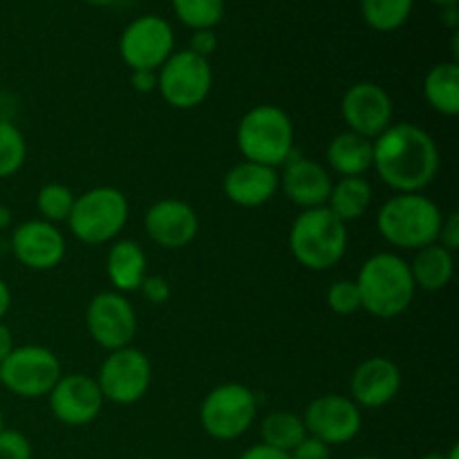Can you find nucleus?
<instances>
[{
	"instance_id": "2",
	"label": "nucleus",
	"mask_w": 459,
	"mask_h": 459,
	"mask_svg": "<svg viewBox=\"0 0 459 459\" xmlns=\"http://www.w3.org/2000/svg\"><path fill=\"white\" fill-rule=\"evenodd\" d=\"M361 309L377 318H397L411 307L415 299V281L411 273V263L397 254H375L361 264L357 276Z\"/></svg>"
},
{
	"instance_id": "38",
	"label": "nucleus",
	"mask_w": 459,
	"mask_h": 459,
	"mask_svg": "<svg viewBox=\"0 0 459 459\" xmlns=\"http://www.w3.org/2000/svg\"><path fill=\"white\" fill-rule=\"evenodd\" d=\"M130 85L142 94L152 92V90H157V72L133 70V74H130Z\"/></svg>"
},
{
	"instance_id": "22",
	"label": "nucleus",
	"mask_w": 459,
	"mask_h": 459,
	"mask_svg": "<svg viewBox=\"0 0 459 459\" xmlns=\"http://www.w3.org/2000/svg\"><path fill=\"white\" fill-rule=\"evenodd\" d=\"M325 160L341 178H363L372 169V139L345 130L327 143Z\"/></svg>"
},
{
	"instance_id": "43",
	"label": "nucleus",
	"mask_w": 459,
	"mask_h": 459,
	"mask_svg": "<svg viewBox=\"0 0 459 459\" xmlns=\"http://www.w3.org/2000/svg\"><path fill=\"white\" fill-rule=\"evenodd\" d=\"M88 4H94V7H110V4L121 3V0H85Z\"/></svg>"
},
{
	"instance_id": "45",
	"label": "nucleus",
	"mask_w": 459,
	"mask_h": 459,
	"mask_svg": "<svg viewBox=\"0 0 459 459\" xmlns=\"http://www.w3.org/2000/svg\"><path fill=\"white\" fill-rule=\"evenodd\" d=\"M430 3L439 4V7H448V4H457L459 0H430Z\"/></svg>"
},
{
	"instance_id": "1",
	"label": "nucleus",
	"mask_w": 459,
	"mask_h": 459,
	"mask_svg": "<svg viewBox=\"0 0 459 459\" xmlns=\"http://www.w3.org/2000/svg\"><path fill=\"white\" fill-rule=\"evenodd\" d=\"M372 169L394 193H421L439 170V148L417 124H390L372 142Z\"/></svg>"
},
{
	"instance_id": "46",
	"label": "nucleus",
	"mask_w": 459,
	"mask_h": 459,
	"mask_svg": "<svg viewBox=\"0 0 459 459\" xmlns=\"http://www.w3.org/2000/svg\"><path fill=\"white\" fill-rule=\"evenodd\" d=\"M421 459H446L444 453H429V455H424Z\"/></svg>"
},
{
	"instance_id": "16",
	"label": "nucleus",
	"mask_w": 459,
	"mask_h": 459,
	"mask_svg": "<svg viewBox=\"0 0 459 459\" xmlns=\"http://www.w3.org/2000/svg\"><path fill=\"white\" fill-rule=\"evenodd\" d=\"M12 254L31 272H48L65 258V236L45 220H27L12 231Z\"/></svg>"
},
{
	"instance_id": "33",
	"label": "nucleus",
	"mask_w": 459,
	"mask_h": 459,
	"mask_svg": "<svg viewBox=\"0 0 459 459\" xmlns=\"http://www.w3.org/2000/svg\"><path fill=\"white\" fill-rule=\"evenodd\" d=\"M139 291H142V296L151 305H164L170 299V282L164 276H160V273H155V276L143 278Z\"/></svg>"
},
{
	"instance_id": "11",
	"label": "nucleus",
	"mask_w": 459,
	"mask_h": 459,
	"mask_svg": "<svg viewBox=\"0 0 459 459\" xmlns=\"http://www.w3.org/2000/svg\"><path fill=\"white\" fill-rule=\"evenodd\" d=\"M173 52V27L166 18L155 13L134 18L119 36V54L130 70L157 72Z\"/></svg>"
},
{
	"instance_id": "10",
	"label": "nucleus",
	"mask_w": 459,
	"mask_h": 459,
	"mask_svg": "<svg viewBox=\"0 0 459 459\" xmlns=\"http://www.w3.org/2000/svg\"><path fill=\"white\" fill-rule=\"evenodd\" d=\"M151 359L133 345L108 354L97 375V385L103 399L117 406H133L142 402L151 388Z\"/></svg>"
},
{
	"instance_id": "14",
	"label": "nucleus",
	"mask_w": 459,
	"mask_h": 459,
	"mask_svg": "<svg viewBox=\"0 0 459 459\" xmlns=\"http://www.w3.org/2000/svg\"><path fill=\"white\" fill-rule=\"evenodd\" d=\"M394 106L390 94L372 81H359L345 90L341 99V117L350 133L375 142L393 124Z\"/></svg>"
},
{
	"instance_id": "15",
	"label": "nucleus",
	"mask_w": 459,
	"mask_h": 459,
	"mask_svg": "<svg viewBox=\"0 0 459 459\" xmlns=\"http://www.w3.org/2000/svg\"><path fill=\"white\" fill-rule=\"evenodd\" d=\"M49 397V411L65 426H88L101 415L103 399L97 379L88 375H61Z\"/></svg>"
},
{
	"instance_id": "17",
	"label": "nucleus",
	"mask_w": 459,
	"mask_h": 459,
	"mask_svg": "<svg viewBox=\"0 0 459 459\" xmlns=\"http://www.w3.org/2000/svg\"><path fill=\"white\" fill-rule=\"evenodd\" d=\"M143 229L148 238L161 249H184L200 231V220L188 202L178 197H164L155 202L143 215Z\"/></svg>"
},
{
	"instance_id": "28",
	"label": "nucleus",
	"mask_w": 459,
	"mask_h": 459,
	"mask_svg": "<svg viewBox=\"0 0 459 459\" xmlns=\"http://www.w3.org/2000/svg\"><path fill=\"white\" fill-rule=\"evenodd\" d=\"M175 16L188 30H213L224 16V0H170Z\"/></svg>"
},
{
	"instance_id": "27",
	"label": "nucleus",
	"mask_w": 459,
	"mask_h": 459,
	"mask_svg": "<svg viewBox=\"0 0 459 459\" xmlns=\"http://www.w3.org/2000/svg\"><path fill=\"white\" fill-rule=\"evenodd\" d=\"M415 0H361V16L370 30L390 34L411 18Z\"/></svg>"
},
{
	"instance_id": "31",
	"label": "nucleus",
	"mask_w": 459,
	"mask_h": 459,
	"mask_svg": "<svg viewBox=\"0 0 459 459\" xmlns=\"http://www.w3.org/2000/svg\"><path fill=\"white\" fill-rule=\"evenodd\" d=\"M325 300L327 307L339 316H350V314H357L361 309V294H359L357 282L348 281V278L332 282Z\"/></svg>"
},
{
	"instance_id": "20",
	"label": "nucleus",
	"mask_w": 459,
	"mask_h": 459,
	"mask_svg": "<svg viewBox=\"0 0 459 459\" xmlns=\"http://www.w3.org/2000/svg\"><path fill=\"white\" fill-rule=\"evenodd\" d=\"M334 179L330 170L305 157L291 155L281 175V188L287 200L299 209H318L327 204Z\"/></svg>"
},
{
	"instance_id": "3",
	"label": "nucleus",
	"mask_w": 459,
	"mask_h": 459,
	"mask_svg": "<svg viewBox=\"0 0 459 459\" xmlns=\"http://www.w3.org/2000/svg\"><path fill=\"white\" fill-rule=\"evenodd\" d=\"M442 211L421 193H397L377 213V231L397 249H424L435 245L442 229Z\"/></svg>"
},
{
	"instance_id": "4",
	"label": "nucleus",
	"mask_w": 459,
	"mask_h": 459,
	"mask_svg": "<svg viewBox=\"0 0 459 459\" xmlns=\"http://www.w3.org/2000/svg\"><path fill=\"white\" fill-rule=\"evenodd\" d=\"M290 251L309 272H327L348 251V224L327 206L300 211L290 229Z\"/></svg>"
},
{
	"instance_id": "30",
	"label": "nucleus",
	"mask_w": 459,
	"mask_h": 459,
	"mask_svg": "<svg viewBox=\"0 0 459 459\" xmlns=\"http://www.w3.org/2000/svg\"><path fill=\"white\" fill-rule=\"evenodd\" d=\"M27 160L25 134L12 121L0 119V179H7L22 169Z\"/></svg>"
},
{
	"instance_id": "40",
	"label": "nucleus",
	"mask_w": 459,
	"mask_h": 459,
	"mask_svg": "<svg viewBox=\"0 0 459 459\" xmlns=\"http://www.w3.org/2000/svg\"><path fill=\"white\" fill-rule=\"evenodd\" d=\"M9 307H12V290H9L7 282L0 278V321L7 316Z\"/></svg>"
},
{
	"instance_id": "19",
	"label": "nucleus",
	"mask_w": 459,
	"mask_h": 459,
	"mask_svg": "<svg viewBox=\"0 0 459 459\" xmlns=\"http://www.w3.org/2000/svg\"><path fill=\"white\" fill-rule=\"evenodd\" d=\"M224 195L229 202L242 209H258L276 197L281 191V175L272 166L255 164V161H238L224 175Z\"/></svg>"
},
{
	"instance_id": "8",
	"label": "nucleus",
	"mask_w": 459,
	"mask_h": 459,
	"mask_svg": "<svg viewBox=\"0 0 459 459\" xmlns=\"http://www.w3.org/2000/svg\"><path fill=\"white\" fill-rule=\"evenodd\" d=\"M61 361L43 345H21L0 363V385L13 397H48L61 379Z\"/></svg>"
},
{
	"instance_id": "24",
	"label": "nucleus",
	"mask_w": 459,
	"mask_h": 459,
	"mask_svg": "<svg viewBox=\"0 0 459 459\" xmlns=\"http://www.w3.org/2000/svg\"><path fill=\"white\" fill-rule=\"evenodd\" d=\"M424 97L442 117L459 115V63H437L424 79Z\"/></svg>"
},
{
	"instance_id": "18",
	"label": "nucleus",
	"mask_w": 459,
	"mask_h": 459,
	"mask_svg": "<svg viewBox=\"0 0 459 459\" xmlns=\"http://www.w3.org/2000/svg\"><path fill=\"white\" fill-rule=\"evenodd\" d=\"M402 390V370L388 357H370L354 368L350 377V399L359 408H384Z\"/></svg>"
},
{
	"instance_id": "5",
	"label": "nucleus",
	"mask_w": 459,
	"mask_h": 459,
	"mask_svg": "<svg viewBox=\"0 0 459 459\" xmlns=\"http://www.w3.org/2000/svg\"><path fill=\"white\" fill-rule=\"evenodd\" d=\"M236 143L247 161L278 169L294 155V124L282 108L260 103L240 119Z\"/></svg>"
},
{
	"instance_id": "48",
	"label": "nucleus",
	"mask_w": 459,
	"mask_h": 459,
	"mask_svg": "<svg viewBox=\"0 0 459 459\" xmlns=\"http://www.w3.org/2000/svg\"><path fill=\"white\" fill-rule=\"evenodd\" d=\"M354 459H379V457H370V455H361V457H354Z\"/></svg>"
},
{
	"instance_id": "34",
	"label": "nucleus",
	"mask_w": 459,
	"mask_h": 459,
	"mask_svg": "<svg viewBox=\"0 0 459 459\" xmlns=\"http://www.w3.org/2000/svg\"><path fill=\"white\" fill-rule=\"evenodd\" d=\"M291 459H330L332 457V446H327L325 442L316 437H305L294 451L290 453Z\"/></svg>"
},
{
	"instance_id": "32",
	"label": "nucleus",
	"mask_w": 459,
	"mask_h": 459,
	"mask_svg": "<svg viewBox=\"0 0 459 459\" xmlns=\"http://www.w3.org/2000/svg\"><path fill=\"white\" fill-rule=\"evenodd\" d=\"M0 459H31V444L27 435L13 429L0 430Z\"/></svg>"
},
{
	"instance_id": "12",
	"label": "nucleus",
	"mask_w": 459,
	"mask_h": 459,
	"mask_svg": "<svg viewBox=\"0 0 459 459\" xmlns=\"http://www.w3.org/2000/svg\"><path fill=\"white\" fill-rule=\"evenodd\" d=\"M85 327L99 348L115 352V350L133 345L137 336V314L124 294L101 291L88 303Z\"/></svg>"
},
{
	"instance_id": "29",
	"label": "nucleus",
	"mask_w": 459,
	"mask_h": 459,
	"mask_svg": "<svg viewBox=\"0 0 459 459\" xmlns=\"http://www.w3.org/2000/svg\"><path fill=\"white\" fill-rule=\"evenodd\" d=\"M74 200L76 195L72 193L70 186L52 182L40 186L39 195H36V209H39L40 220H45V222H67V218L72 213V206H74Z\"/></svg>"
},
{
	"instance_id": "39",
	"label": "nucleus",
	"mask_w": 459,
	"mask_h": 459,
	"mask_svg": "<svg viewBox=\"0 0 459 459\" xmlns=\"http://www.w3.org/2000/svg\"><path fill=\"white\" fill-rule=\"evenodd\" d=\"M13 348H16V345H13L12 330H9V327L0 321V363L9 357V352H12Z\"/></svg>"
},
{
	"instance_id": "26",
	"label": "nucleus",
	"mask_w": 459,
	"mask_h": 459,
	"mask_svg": "<svg viewBox=\"0 0 459 459\" xmlns=\"http://www.w3.org/2000/svg\"><path fill=\"white\" fill-rule=\"evenodd\" d=\"M260 437L267 446L291 453L307 437V430H305L303 417H299L296 412L273 411L260 424Z\"/></svg>"
},
{
	"instance_id": "42",
	"label": "nucleus",
	"mask_w": 459,
	"mask_h": 459,
	"mask_svg": "<svg viewBox=\"0 0 459 459\" xmlns=\"http://www.w3.org/2000/svg\"><path fill=\"white\" fill-rule=\"evenodd\" d=\"M12 222H13L12 209L4 204H0V231H7V229H12Z\"/></svg>"
},
{
	"instance_id": "25",
	"label": "nucleus",
	"mask_w": 459,
	"mask_h": 459,
	"mask_svg": "<svg viewBox=\"0 0 459 459\" xmlns=\"http://www.w3.org/2000/svg\"><path fill=\"white\" fill-rule=\"evenodd\" d=\"M372 184L366 178H341L332 186L327 197V209L341 220V222H354L368 213L372 204Z\"/></svg>"
},
{
	"instance_id": "23",
	"label": "nucleus",
	"mask_w": 459,
	"mask_h": 459,
	"mask_svg": "<svg viewBox=\"0 0 459 459\" xmlns=\"http://www.w3.org/2000/svg\"><path fill=\"white\" fill-rule=\"evenodd\" d=\"M411 273L417 290L442 291L453 281L455 258H453L451 251H446L435 242V245L417 251L415 260L411 263Z\"/></svg>"
},
{
	"instance_id": "41",
	"label": "nucleus",
	"mask_w": 459,
	"mask_h": 459,
	"mask_svg": "<svg viewBox=\"0 0 459 459\" xmlns=\"http://www.w3.org/2000/svg\"><path fill=\"white\" fill-rule=\"evenodd\" d=\"M442 21H444V25L451 27L453 31H457V25H459L457 4H448V7H442Z\"/></svg>"
},
{
	"instance_id": "35",
	"label": "nucleus",
	"mask_w": 459,
	"mask_h": 459,
	"mask_svg": "<svg viewBox=\"0 0 459 459\" xmlns=\"http://www.w3.org/2000/svg\"><path fill=\"white\" fill-rule=\"evenodd\" d=\"M437 245L444 247L446 251L455 254L459 247V215L448 213L446 218L442 220V229H439Z\"/></svg>"
},
{
	"instance_id": "13",
	"label": "nucleus",
	"mask_w": 459,
	"mask_h": 459,
	"mask_svg": "<svg viewBox=\"0 0 459 459\" xmlns=\"http://www.w3.org/2000/svg\"><path fill=\"white\" fill-rule=\"evenodd\" d=\"M303 424L309 437L321 439L327 446H341L361 433L363 415L345 394H323L305 408Z\"/></svg>"
},
{
	"instance_id": "37",
	"label": "nucleus",
	"mask_w": 459,
	"mask_h": 459,
	"mask_svg": "<svg viewBox=\"0 0 459 459\" xmlns=\"http://www.w3.org/2000/svg\"><path fill=\"white\" fill-rule=\"evenodd\" d=\"M238 459H291L290 453L278 451V448L267 446V444H255V446H249L245 453H242Z\"/></svg>"
},
{
	"instance_id": "7",
	"label": "nucleus",
	"mask_w": 459,
	"mask_h": 459,
	"mask_svg": "<svg viewBox=\"0 0 459 459\" xmlns=\"http://www.w3.org/2000/svg\"><path fill=\"white\" fill-rule=\"evenodd\" d=\"M258 415L255 393L245 384L215 385L200 406V424L209 437L233 442L254 426Z\"/></svg>"
},
{
	"instance_id": "6",
	"label": "nucleus",
	"mask_w": 459,
	"mask_h": 459,
	"mask_svg": "<svg viewBox=\"0 0 459 459\" xmlns=\"http://www.w3.org/2000/svg\"><path fill=\"white\" fill-rule=\"evenodd\" d=\"M130 206L124 193L115 186H94L79 195L67 218L72 236L90 247L117 240L128 222Z\"/></svg>"
},
{
	"instance_id": "36",
	"label": "nucleus",
	"mask_w": 459,
	"mask_h": 459,
	"mask_svg": "<svg viewBox=\"0 0 459 459\" xmlns=\"http://www.w3.org/2000/svg\"><path fill=\"white\" fill-rule=\"evenodd\" d=\"M188 49L197 54V56L209 58L218 49V36H215L213 30H195L191 36V48Z\"/></svg>"
},
{
	"instance_id": "47",
	"label": "nucleus",
	"mask_w": 459,
	"mask_h": 459,
	"mask_svg": "<svg viewBox=\"0 0 459 459\" xmlns=\"http://www.w3.org/2000/svg\"><path fill=\"white\" fill-rule=\"evenodd\" d=\"M4 429V417H3V411H0V430Z\"/></svg>"
},
{
	"instance_id": "9",
	"label": "nucleus",
	"mask_w": 459,
	"mask_h": 459,
	"mask_svg": "<svg viewBox=\"0 0 459 459\" xmlns=\"http://www.w3.org/2000/svg\"><path fill=\"white\" fill-rule=\"evenodd\" d=\"M213 88V70L209 58L179 49L157 70V90L175 110H193L202 106Z\"/></svg>"
},
{
	"instance_id": "21",
	"label": "nucleus",
	"mask_w": 459,
	"mask_h": 459,
	"mask_svg": "<svg viewBox=\"0 0 459 459\" xmlns=\"http://www.w3.org/2000/svg\"><path fill=\"white\" fill-rule=\"evenodd\" d=\"M148 260L142 247L134 240H117L112 242L106 258V273L110 285L119 294L139 291L143 278L148 276Z\"/></svg>"
},
{
	"instance_id": "44",
	"label": "nucleus",
	"mask_w": 459,
	"mask_h": 459,
	"mask_svg": "<svg viewBox=\"0 0 459 459\" xmlns=\"http://www.w3.org/2000/svg\"><path fill=\"white\" fill-rule=\"evenodd\" d=\"M446 455V459H459V446L457 444H453L451 448H448V453H444Z\"/></svg>"
}]
</instances>
